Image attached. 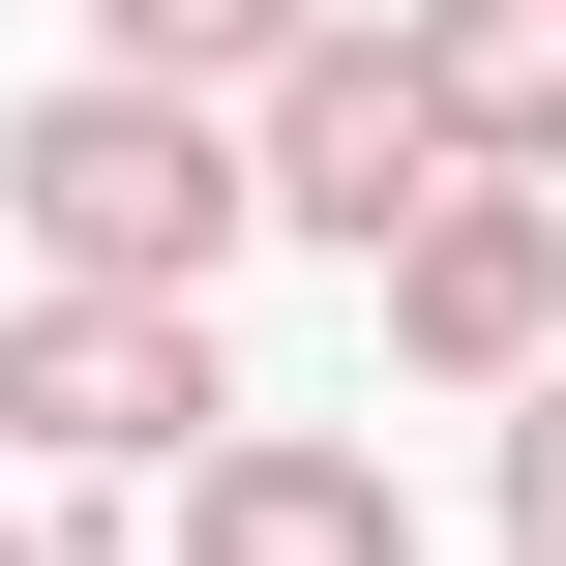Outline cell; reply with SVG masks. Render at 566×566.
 <instances>
[{
	"mask_svg": "<svg viewBox=\"0 0 566 566\" xmlns=\"http://www.w3.org/2000/svg\"><path fill=\"white\" fill-rule=\"evenodd\" d=\"M0 566H60V507H0Z\"/></svg>",
	"mask_w": 566,
	"mask_h": 566,
	"instance_id": "9c48e42d",
	"label": "cell"
},
{
	"mask_svg": "<svg viewBox=\"0 0 566 566\" xmlns=\"http://www.w3.org/2000/svg\"><path fill=\"white\" fill-rule=\"evenodd\" d=\"M388 90L448 179H537L566 209V0H388Z\"/></svg>",
	"mask_w": 566,
	"mask_h": 566,
	"instance_id": "8992f818",
	"label": "cell"
},
{
	"mask_svg": "<svg viewBox=\"0 0 566 566\" xmlns=\"http://www.w3.org/2000/svg\"><path fill=\"white\" fill-rule=\"evenodd\" d=\"M239 388H209V298H0V448L30 478H179Z\"/></svg>",
	"mask_w": 566,
	"mask_h": 566,
	"instance_id": "7a4b0ae2",
	"label": "cell"
},
{
	"mask_svg": "<svg viewBox=\"0 0 566 566\" xmlns=\"http://www.w3.org/2000/svg\"><path fill=\"white\" fill-rule=\"evenodd\" d=\"M179 566H418V478L328 418H209L179 448Z\"/></svg>",
	"mask_w": 566,
	"mask_h": 566,
	"instance_id": "5b68a950",
	"label": "cell"
},
{
	"mask_svg": "<svg viewBox=\"0 0 566 566\" xmlns=\"http://www.w3.org/2000/svg\"><path fill=\"white\" fill-rule=\"evenodd\" d=\"M507 537L566 566V358H537V388H507Z\"/></svg>",
	"mask_w": 566,
	"mask_h": 566,
	"instance_id": "ba28073f",
	"label": "cell"
},
{
	"mask_svg": "<svg viewBox=\"0 0 566 566\" xmlns=\"http://www.w3.org/2000/svg\"><path fill=\"white\" fill-rule=\"evenodd\" d=\"M298 30H358V0H90V90H149V119H239Z\"/></svg>",
	"mask_w": 566,
	"mask_h": 566,
	"instance_id": "52a82bcc",
	"label": "cell"
},
{
	"mask_svg": "<svg viewBox=\"0 0 566 566\" xmlns=\"http://www.w3.org/2000/svg\"><path fill=\"white\" fill-rule=\"evenodd\" d=\"M358 298H388V388H478V418H507V388L566 358V209H537V179H448Z\"/></svg>",
	"mask_w": 566,
	"mask_h": 566,
	"instance_id": "3957f363",
	"label": "cell"
},
{
	"mask_svg": "<svg viewBox=\"0 0 566 566\" xmlns=\"http://www.w3.org/2000/svg\"><path fill=\"white\" fill-rule=\"evenodd\" d=\"M239 209H298V239H358V269H388V239L448 209V149H418V90H388V30H298V60L239 90Z\"/></svg>",
	"mask_w": 566,
	"mask_h": 566,
	"instance_id": "277c9868",
	"label": "cell"
},
{
	"mask_svg": "<svg viewBox=\"0 0 566 566\" xmlns=\"http://www.w3.org/2000/svg\"><path fill=\"white\" fill-rule=\"evenodd\" d=\"M0 209H30V298H209L269 209H239V119H149V90H30L0 119Z\"/></svg>",
	"mask_w": 566,
	"mask_h": 566,
	"instance_id": "6da1fadb",
	"label": "cell"
}]
</instances>
